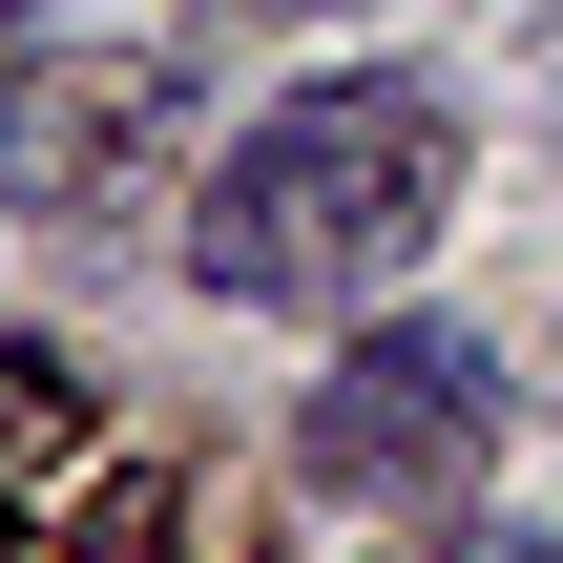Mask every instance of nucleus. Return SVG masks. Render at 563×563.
I'll return each instance as SVG.
<instances>
[{"mask_svg": "<svg viewBox=\"0 0 563 563\" xmlns=\"http://www.w3.org/2000/svg\"><path fill=\"white\" fill-rule=\"evenodd\" d=\"M439 209H460V104L439 84H292L188 188V272L230 313H376L439 251Z\"/></svg>", "mask_w": 563, "mask_h": 563, "instance_id": "f257e3e1", "label": "nucleus"}, {"mask_svg": "<svg viewBox=\"0 0 563 563\" xmlns=\"http://www.w3.org/2000/svg\"><path fill=\"white\" fill-rule=\"evenodd\" d=\"M292 460H313L334 501H460V481L501 460V355H481L460 313H355L334 376H313V418H292Z\"/></svg>", "mask_w": 563, "mask_h": 563, "instance_id": "f03ea898", "label": "nucleus"}, {"mask_svg": "<svg viewBox=\"0 0 563 563\" xmlns=\"http://www.w3.org/2000/svg\"><path fill=\"white\" fill-rule=\"evenodd\" d=\"M167 146H188V42H21L0 63V188L63 230H104Z\"/></svg>", "mask_w": 563, "mask_h": 563, "instance_id": "7ed1b4c3", "label": "nucleus"}, {"mask_svg": "<svg viewBox=\"0 0 563 563\" xmlns=\"http://www.w3.org/2000/svg\"><path fill=\"white\" fill-rule=\"evenodd\" d=\"M481 563H563V543H522V522H501V543H481Z\"/></svg>", "mask_w": 563, "mask_h": 563, "instance_id": "20e7f679", "label": "nucleus"}, {"mask_svg": "<svg viewBox=\"0 0 563 563\" xmlns=\"http://www.w3.org/2000/svg\"><path fill=\"white\" fill-rule=\"evenodd\" d=\"M0 563H21V501H0Z\"/></svg>", "mask_w": 563, "mask_h": 563, "instance_id": "39448f33", "label": "nucleus"}]
</instances>
